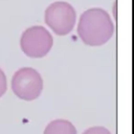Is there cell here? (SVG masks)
I'll return each instance as SVG.
<instances>
[{
	"instance_id": "4",
	"label": "cell",
	"mask_w": 134,
	"mask_h": 134,
	"mask_svg": "<svg viewBox=\"0 0 134 134\" xmlns=\"http://www.w3.org/2000/svg\"><path fill=\"white\" fill-rule=\"evenodd\" d=\"M53 38L42 26H33L23 32L20 39L22 52L28 57L39 59L46 56L52 48Z\"/></svg>"
},
{
	"instance_id": "2",
	"label": "cell",
	"mask_w": 134,
	"mask_h": 134,
	"mask_svg": "<svg viewBox=\"0 0 134 134\" xmlns=\"http://www.w3.org/2000/svg\"><path fill=\"white\" fill-rule=\"evenodd\" d=\"M11 88L19 98L25 101L35 100L42 92V77L37 70L31 67H23L14 74Z\"/></svg>"
},
{
	"instance_id": "1",
	"label": "cell",
	"mask_w": 134,
	"mask_h": 134,
	"mask_svg": "<svg viewBox=\"0 0 134 134\" xmlns=\"http://www.w3.org/2000/svg\"><path fill=\"white\" fill-rule=\"evenodd\" d=\"M77 33L85 44L101 46L112 38L114 25L108 12L102 8H93L81 15Z\"/></svg>"
},
{
	"instance_id": "7",
	"label": "cell",
	"mask_w": 134,
	"mask_h": 134,
	"mask_svg": "<svg viewBox=\"0 0 134 134\" xmlns=\"http://www.w3.org/2000/svg\"><path fill=\"white\" fill-rule=\"evenodd\" d=\"M8 84H7V76L3 70L0 68V97H2L7 91Z\"/></svg>"
},
{
	"instance_id": "5",
	"label": "cell",
	"mask_w": 134,
	"mask_h": 134,
	"mask_svg": "<svg viewBox=\"0 0 134 134\" xmlns=\"http://www.w3.org/2000/svg\"><path fill=\"white\" fill-rule=\"evenodd\" d=\"M43 134H77V130L66 119H55L47 125Z\"/></svg>"
},
{
	"instance_id": "6",
	"label": "cell",
	"mask_w": 134,
	"mask_h": 134,
	"mask_svg": "<svg viewBox=\"0 0 134 134\" xmlns=\"http://www.w3.org/2000/svg\"><path fill=\"white\" fill-rule=\"evenodd\" d=\"M83 134H111V132L105 127L96 126L87 129L85 130V132H83Z\"/></svg>"
},
{
	"instance_id": "3",
	"label": "cell",
	"mask_w": 134,
	"mask_h": 134,
	"mask_svg": "<svg viewBox=\"0 0 134 134\" xmlns=\"http://www.w3.org/2000/svg\"><path fill=\"white\" fill-rule=\"evenodd\" d=\"M45 23L58 36L69 34L76 22V12L69 3L57 1L45 10Z\"/></svg>"
}]
</instances>
